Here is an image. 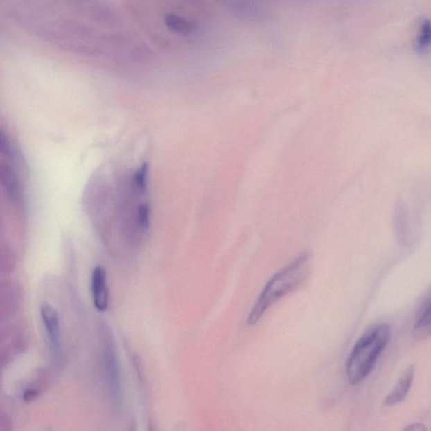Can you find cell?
<instances>
[{
  "mask_svg": "<svg viewBox=\"0 0 431 431\" xmlns=\"http://www.w3.org/2000/svg\"><path fill=\"white\" fill-rule=\"evenodd\" d=\"M311 272V256L301 254L281 269L266 283L250 310L247 324H256L265 313L288 294L299 288L307 280Z\"/></svg>",
  "mask_w": 431,
  "mask_h": 431,
  "instance_id": "6da1fadb",
  "label": "cell"
},
{
  "mask_svg": "<svg viewBox=\"0 0 431 431\" xmlns=\"http://www.w3.org/2000/svg\"><path fill=\"white\" fill-rule=\"evenodd\" d=\"M391 335L389 325L381 324L360 337L347 360L346 371L349 382L356 385L371 374L380 355L389 344Z\"/></svg>",
  "mask_w": 431,
  "mask_h": 431,
  "instance_id": "7a4b0ae2",
  "label": "cell"
},
{
  "mask_svg": "<svg viewBox=\"0 0 431 431\" xmlns=\"http://www.w3.org/2000/svg\"><path fill=\"white\" fill-rule=\"evenodd\" d=\"M91 291L94 306L99 312H105L109 308V290L107 270L102 265L94 269L91 277Z\"/></svg>",
  "mask_w": 431,
  "mask_h": 431,
  "instance_id": "3957f363",
  "label": "cell"
},
{
  "mask_svg": "<svg viewBox=\"0 0 431 431\" xmlns=\"http://www.w3.org/2000/svg\"><path fill=\"white\" fill-rule=\"evenodd\" d=\"M41 315L46 335L49 337L51 349L54 355H58L60 350V327L58 315L53 306L43 304Z\"/></svg>",
  "mask_w": 431,
  "mask_h": 431,
  "instance_id": "277c9868",
  "label": "cell"
},
{
  "mask_svg": "<svg viewBox=\"0 0 431 431\" xmlns=\"http://www.w3.org/2000/svg\"><path fill=\"white\" fill-rule=\"evenodd\" d=\"M105 371L111 389L112 397L116 403L121 401V378L118 359L114 348L107 346L105 351Z\"/></svg>",
  "mask_w": 431,
  "mask_h": 431,
  "instance_id": "5b68a950",
  "label": "cell"
},
{
  "mask_svg": "<svg viewBox=\"0 0 431 431\" xmlns=\"http://www.w3.org/2000/svg\"><path fill=\"white\" fill-rule=\"evenodd\" d=\"M414 366L410 367L403 372L397 384H396L389 395L387 396L385 401H384V405L386 406H393L401 403L406 398L414 382Z\"/></svg>",
  "mask_w": 431,
  "mask_h": 431,
  "instance_id": "8992f818",
  "label": "cell"
},
{
  "mask_svg": "<svg viewBox=\"0 0 431 431\" xmlns=\"http://www.w3.org/2000/svg\"><path fill=\"white\" fill-rule=\"evenodd\" d=\"M414 49L419 55H425L431 49V21L423 19L419 23L416 37L414 39Z\"/></svg>",
  "mask_w": 431,
  "mask_h": 431,
  "instance_id": "52a82bcc",
  "label": "cell"
},
{
  "mask_svg": "<svg viewBox=\"0 0 431 431\" xmlns=\"http://www.w3.org/2000/svg\"><path fill=\"white\" fill-rule=\"evenodd\" d=\"M164 21L168 29L183 36L191 35L195 28V26L186 19L175 14L167 15Z\"/></svg>",
  "mask_w": 431,
  "mask_h": 431,
  "instance_id": "ba28073f",
  "label": "cell"
},
{
  "mask_svg": "<svg viewBox=\"0 0 431 431\" xmlns=\"http://www.w3.org/2000/svg\"><path fill=\"white\" fill-rule=\"evenodd\" d=\"M413 335L417 339H424L431 335V301L415 322Z\"/></svg>",
  "mask_w": 431,
  "mask_h": 431,
  "instance_id": "9c48e42d",
  "label": "cell"
},
{
  "mask_svg": "<svg viewBox=\"0 0 431 431\" xmlns=\"http://www.w3.org/2000/svg\"><path fill=\"white\" fill-rule=\"evenodd\" d=\"M37 392L34 389H26L24 393V399L27 402L34 401L37 397Z\"/></svg>",
  "mask_w": 431,
  "mask_h": 431,
  "instance_id": "30bf717a",
  "label": "cell"
},
{
  "mask_svg": "<svg viewBox=\"0 0 431 431\" xmlns=\"http://www.w3.org/2000/svg\"><path fill=\"white\" fill-rule=\"evenodd\" d=\"M405 430H414V431H423L426 430L427 428L425 425L423 424H414L410 425L405 429Z\"/></svg>",
  "mask_w": 431,
  "mask_h": 431,
  "instance_id": "8fae6325",
  "label": "cell"
}]
</instances>
